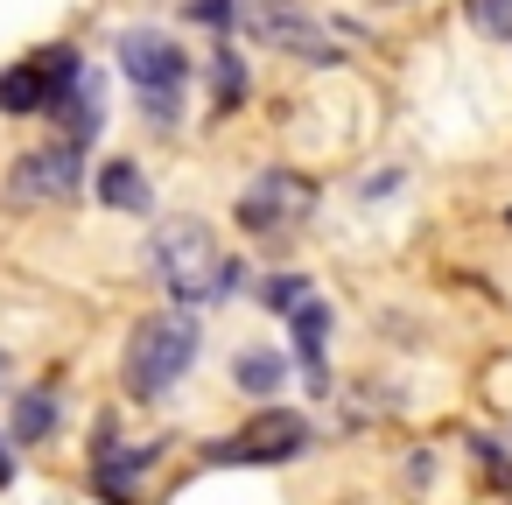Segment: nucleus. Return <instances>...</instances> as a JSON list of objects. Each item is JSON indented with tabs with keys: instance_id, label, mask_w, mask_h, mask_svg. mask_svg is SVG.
I'll list each match as a JSON object with an SVG mask.
<instances>
[{
	"instance_id": "1",
	"label": "nucleus",
	"mask_w": 512,
	"mask_h": 505,
	"mask_svg": "<svg viewBox=\"0 0 512 505\" xmlns=\"http://www.w3.org/2000/svg\"><path fill=\"white\" fill-rule=\"evenodd\" d=\"M197 316L190 309H162V316H141L134 337H127V358H120V386L127 400H162L190 365H197Z\"/></svg>"
},
{
	"instance_id": "2",
	"label": "nucleus",
	"mask_w": 512,
	"mask_h": 505,
	"mask_svg": "<svg viewBox=\"0 0 512 505\" xmlns=\"http://www.w3.org/2000/svg\"><path fill=\"white\" fill-rule=\"evenodd\" d=\"M120 71L134 78L148 127H176V120H183L190 57H183V43H176V36H162V29H127V36H120Z\"/></svg>"
},
{
	"instance_id": "3",
	"label": "nucleus",
	"mask_w": 512,
	"mask_h": 505,
	"mask_svg": "<svg viewBox=\"0 0 512 505\" xmlns=\"http://www.w3.org/2000/svg\"><path fill=\"white\" fill-rule=\"evenodd\" d=\"M148 267H155V281H162L176 302H218L225 260H218V246H211V225H197V218L162 225V232L148 239Z\"/></svg>"
},
{
	"instance_id": "4",
	"label": "nucleus",
	"mask_w": 512,
	"mask_h": 505,
	"mask_svg": "<svg viewBox=\"0 0 512 505\" xmlns=\"http://www.w3.org/2000/svg\"><path fill=\"white\" fill-rule=\"evenodd\" d=\"M309 449H316V428H309L302 414H288V407H267L246 435L211 442V463H295V456H309Z\"/></svg>"
},
{
	"instance_id": "5",
	"label": "nucleus",
	"mask_w": 512,
	"mask_h": 505,
	"mask_svg": "<svg viewBox=\"0 0 512 505\" xmlns=\"http://www.w3.org/2000/svg\"><path fill=\"white\" fill-rule=\"evenodd\" d=\"M246 29H253L267 50H281V57L337 64V43L323 36V22H316V15H302V8H295V0H253V8H246Z\"/></svg>"
},
{
	"instance_id": "6",
	"label": "nucleus",
	"mask_w": 512,
	"mask_h": 505,
	"mask_svg": "<svg viewBox=\"0 0 512 505\" xmlns=\"http://www.w3.org/2000/svg\"><path fill=\"white\" fill-rule=\"evenodd\" d=\"M309 211H316V190L302 176H288V169H267L260 183L239 190V225L246 232H295Z\"/></svg>"
},
{
	"instance_id": "7",
	"label": "nucleus",
	"mask_w": 512,
	"mask_h": 505,
	"mask_svg": "<svg viewBox=\"0 0 512 505\" xmlns=\"http://www.w3.org/2000/svg\"><path fill=\"white\" fill-rule=\"evenodd\" d=\"M8 190H15L22 204H64V197H78V190H85L78 141H57V148L22 155V162H15V176H8Z\"/></svg>"
},
{
	"instance_id": "8",
	"label": "nucleus",
	"mask_w": 512,
	"mask_h": 505,
	"mask_svg": "<svg viewBox=\"0 0 512 505\" xmlns=\"http://www.w3.org/2000/svg\"><path fill=\"white\" fill-rule=\"evenodd\" d=\"M0 113L8 120H36V113H57V85L43 64H15L0 71Z\"/></svg>"
},
{
	"instance_id": "9",
	"label": "nucleus",
	"mask_w": 512,
	"mask_h": 505,
	"mask_svg": "<svg viewBox=\"0 0 512 505\" xmlns=\"http://www.w3.org/2000/svg\"><path fill=\"white\" fill-rule=\"evenodd\" d=\"M330 323H337V316H330V302H316V295H309V302H302V309L288 316V330H295V358H302V372H309V386H316V393L330 386V372H323V344H330Z\"/></svg>"
},
{
	"instance_id": "10",
	"label": "nucleus",
	"mask_w": 512,
	"mask_h": 505,
	"mask_svg": "<svg viewBox=\"0 0 512 505\" xmlns=\"http://www.w3.org/2000/svg\"><path fill=\"white\" fill-rule=\"evenodd\" d=\"M57 120H64V141H78V148H85V141H92V134L106 127V85H99V78L85 71V78L71 85V99L57 106Z\"/></svg>"
},
{
	"instance_id": "11",
	"label": "nucleus",
	"mask_w": 512,
	"mask_h": 505,
	"mask_svg": "<svg viewBox=\"0 0 512 505\" xmlns=\"http://www.w3.org/2000/svg\"><path fill=\"white\" fill-rule=\"evenodd\" d=\"M99 204H113V211H155V190H148V176L134 162H106L99 169Z\"/></svg>"
},
{
	"instance_id": "12",
	"label": "nucleus",
	"mask_w": 512,
	"mask_h": 505,
	"mask_svg": "<svg viewBox=\"0 0 512 505\" xmlns=\"http://www.w3.org/2000/svg\"><path fill=\"white\" fill-rule=\"evenodd\" d=\"M57 421H64V400L57 393H43V386H29L22 400H15V442H50L57 435Z\"/></svg>"
},
{
	"instance_id": "13",
	"label": "nucleus",
	"mask_w": 512,
	"mask_h": 505,
	"mask_svg": "<svg viewBox=\"0 0 512 505\" xmlns=\"http://www.w3.org/2000/svg\"><path fill=\"white\" fill-rule=\"evenodd\" d=\"M232 379H239V393H253V400H274V393H281V379H288V358H274V351H239Z\"/></svg>"
},
{
	"instance_id": "14",
	"label": "nucleus",
	"mask_w": 512,
	"mask_h": 505,
	"mask_svg": "<svg viewBox=\"0 0 512 505\" xmlns=\"http://www.w3.org/2000/svg\"><path fill=\"white\" fill-rule=\"evenodd\" d=\"M211 85H218V99H211V106H218V113H232V106L246 99V64H239L232 50H211Z\"/></svg>"
},
{
	"instance_id": "15",
	"label": "nucleus",
	"mask_w": 512,
	"mask_h": 505,
	"mask_svg": "<svg viewBox=\"0 0 512 505\" xmlns=\"http://www.w3.org/2000/svg\"><path fill=\"white\" fill-rule=\"evenodd\" d=\"M302 302H309V274H267V281H260V309L295 316Z\"/></svg>"
},
{
	"instance_id": "16",
	"label": "nucleus",
	"mask_w": 512,
	"mask_h": 505,
	"mask_svg": "<svg viewBox=\"0 0 512 505\" xmlns=\"http://www.w3.org/2000/svg\"><path fill=\"white\" fill-rule=\"evenodd\" d=\"M463 15H470V29H477V36L512 43V0H463Z\"/></svg>"
},
{
	"instance_id": "17",
	"label": "nucleus",
	"mask_w": 512,
	"mask_h": 505,
	"mask_svg": "<svg viewBox=\"0 0 512 505\" xmlns=\"http://www.w3.org/2000/svg\"><path fill=\"white\" fill-rule=\"evenodd\" d=\"M190 22H204V29H232V22H246V8H239V0H190V8H183Z\"/></svg>"
},
{
	"instance_id": "18",
	"label": "nucleus",
	"mask_w": 512,
	"mask_h": 505,
	"mask_svg": "<svg viewBox=\"0 0 512 505\" xmlns=\"http://www.w3.org/2000/svg\"><path fill=\"white\" fill-rule=\"evenodd\" d=\"M8 477H15V463H8V449H0V484H8Z\"/></svg>"
},
{
	"instance_id": "19",
	"label": "nucleus",
	"mask_w": 512,
	"mask_h": 505,
	"mask_svg": "<svg viewBox=\"0 0 512 505\" xmlns=\"http://www.w3.org/2000/svg\"><path fill=\"white\" fill-rule=\"evenodd\" d=\"M0 379H8V358H0Z\"/></svg>"
},
{
	"instance_id": "20",
	"label": "nucleus",
	"mask_w": 512,
	"mask_h": 505,
	"mask_svg": "<svg viewBox=\"0 0 512 505\" xmlns=\"http://www.w3.org/2000/svg\"><path fill=\"white\" fill-rule=\"evenodd\" d=\"M505 225H512V211H505Z\"/></svg>"
}]
</instances>
